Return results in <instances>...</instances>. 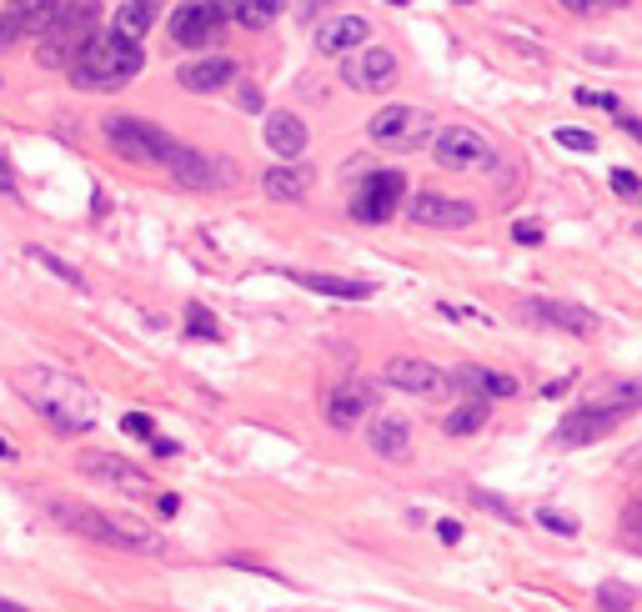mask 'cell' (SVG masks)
Returning <instances> with one entry per match:
<instances>
[{"label": "cell", "instance_id": "5b68a950", "mask_svg": "<svg viewBox=\"0 0 642 612\" xmlns=\"http://www.w3.org/2000/svg\"><path fill=\"white\" fill-rule=\"evenodd\" d=\"M101 131H106V141H111L126 161H141V166H161L166 151L176 146L161 126L136 121V116H101Z\"/></svg>", "mask_w": 642, "mask_h": 612}, {"label": "cell", "instance_id": "f1b7e54d", "mask_svg": "<svg viewBox=\"0 0 642 612\" xmlns=\"http://www.w3.org/2000/svg\"><path fill=\"white\" fill-rule=\"evenodd\" d=\"M632 602H637V592L627 582H602L597 587V607L602 612H632Z\"/></svg>", "mask_w": 642, "mask_h": 612}, {"label": "cell", "instance_id": "7dc6e473", "mask_svg": "<svg viewBox=\"0 0 642 612\" xmlns=\"http://www.w3.org/2000/svg\"><path fill=\"white\" fill-rule=\"evenodd\" d=\"M0 612H26L21 602H0Z\"/></svg>", "mask_w": 642, "mask_h": 612}, {"label": "cell", "instance_id": "7402d4cb", "mask_svg": "<svg viewBox=\"0 0 642 612\" xmlns=\"http://www.w3.org/2000/svg\"><path fill=\"white\" fill-rule=\"evenodd\" d=\"M161 6L166 0H121V11H116V36H126V41H146L151 36V26H161Z\"/></svg>", "mask_w": 642, "mask_h": 612}, {"label": "cell", "instance_id": "484cf974", "mask_svg": "<svg viewBox=\"0 0 642 612\" xmlns=\"http://www.w3.org/2000/svg\"><path fill=\"white\" fill-rule=\"evenodd\" d=\"M261 191H266L271 201H306V191H311V176H306L301 166L281 161V166H271V171L261 176Z\"/></svg>", "mask_w": 642, "mask_h": 612}, {"label": "cell", "instance_id": "6da1fadb", "mask_svg": "<svg viewBox=\"0 0 642 612\" xmlns=\"http://www.w3.org/2000/svg\"><path fill=\"white\" fill-rule=\"evenodd\" d=\"M16 387L56 432L76 437V432L96 427V397H91V387H81V377H71L61 367H26L16 377Z\"/></svg>", "mask_w": 642, "mask_h": 612}, {"label": "cell", "instance_id": "d4e9b609", "mask_svg": "<svg viewBox=\"0 0 642 612\" xmlns=\"http://www.w3.org/2000/svg\"><path fill=\"white\" fill-rule=\"evenodd\" d=\"M447 382H457L467 397H517V382L512 377H502V372H482V367H457Z\"/></svg>", "mask_w": 642, "mask_h": 612}, {"label": "cell", "instance_id": "9a60e30c", "mask_svg": "<svg viewBox=\"0 0 642 612\" xmlns=\"http://www.w3.org/2000/svg\"><path fill=\"white\" fill-rule=\"evenodd\" d=\"M76 467H81L91 482H106V487H121V492H141V487H146V472L131 467L126 457H111V452H81Z\"/></svg>", "mask_w": 642, "mask_h": 612}, {"label": "cell", "instance_id": "2e32d148", "mask_svg": "<svg viewBox=\"0 0 642 612\" xmlns=\"http://www.w3.org/2000/svg\"><path fill=\"white\" fill-rule=\"evenodd\" d=\"M367 41H372V21L367 16H337V21H327L316 31V51L321 56H352Z\"/></svg>", "mask_w": 642, "mask_h": 612}, {"label": "cell", "instance_id": "60d3db41", "mask_svg": "<svg viewBox=\"0 0 642 612\" xmlns=\"http://www.w3.org/2000/svg\"><path fill=\"white\" fill-rule=\"evenodd\" d=\"M156 512H161V517H176V512H181V497H176V492H161V497H156Z\"/></svg>", "mask_w": 642, "mask_h": 612}, {"label": "cell", "instance_id": "7bdbcfd3", "mask_svg": "<svg viewBox=\"0 0 642 612\" xmlns=\"http://www.w3.org/2000/svg\"><path fill=\"white\" fill-rule=\"evenodd\" d=\"M206 6H211V11L221 16V21H231V16H236V6H241V0H206Z\"/></svg>", "mask_w": 642, "mask_h": 612}, {"label": "cell", "instance_id": "e0dca14e", "mask_svg": "<svg viewBox=\"0 0 642 612\" xmlns=\"http://www.w3.org/2000/svg\"><path fill=\"white\" fill-rule=\"evenodd\" d=\"M176 81L186 91H196V96H211V91H221V86L236 81V61L231 56H196V61L176 66Z\"/></svg>", "mask_w": 642, "mask_h": 612}, {"label": "cell", "instance_id": "d590c367", "mask_svg": "<svg viewBox=\"0 0 642 612\" xmlns=\"http://www.w3.org/2000/svg\"><path fill=\"white\" fill-rule=\"evenodd\" d=\"M567 11H577V16H597V11H617L622 0H562Z\"/></svg>", "mask_w": 642, "mask_h": 612}, {"label": "cell", "instance_id": "4fadbf2b", "mask_svg": "<svg viewBox=\"0 0 642 612\" xmlns=\"http://www.w3.org/2000/svg\"><path fill=\"white\" fill-rule=\"evenodd\" d=\"M372 412H377V387H372V382H342V387L327 392V422H332L337 432L362 427Z\"/></svg>", "mask_w": 642, "mask_h": 612}, {"label": "cell", "instance_id": "7a4b0ae2", "mask_svg": "<svg viewBox=\"0 0 642 612\" xmlns=\"http://www.w3.org/2000/svg\"><path fill=\"white\" fill-rule=\"evenodd\" d=\"M141 66H146V56H141L136 41H126V36H116V31H96V36L71 56L66 76H71V86H81V91H121V86H131V81L141 76Z\"/></svg>", "mask_w": 642, "mask_h": 612}, {"label": "cell", "instance_id": "d6a6232c", "mask_svg": "<svg viewBox=\"0 0 642 612\" xmlns=\"http://www.w3.org/2000/svg\"><path fill=\"white\" fill-rule=\"evenodd\" d=\"M557 146H567V151H592L597 141H592V131H577V126H562V131H557Z\"/></svg>", "mask_w": 642, "mask_h": 612}, {"label": "cell", "instance_id": "7c38bea8", "mask_svg": "<svg viewBox=\"0 0 642 612\" xmlns=\"http://www.w3.org/2000/svg\"><path fill=\"white\" fill-rule=\"evenodd\" d=\"M342 81H347L352 91H387V86L397 81V56L382 51V46H362V51L347 56Z\"/></svg>", "mask_w": 642, "mask_h": 612}, {"label": "cell", "instance_id": "ac0fdd59", "mask_svg": "<svg viewBox=\"0 0 642 612\" xmlns=\"http://www.w3.org/2000/svg\"><path fill=\"white\" fill-rule=\"evenodd\" d=\"M387 387L412 392V397H432V392L447 387V377H442L432 362H422V357H392V362H387Z\"/></svg>", "mask_w": 642, "mask_h": 612}, {"label": "cell", "instance_id": "b9f144b4", "mask_svg": "<svg viewBox=\"0 0 642 612\" xmlns=\"http://www.w3.org/2000/svg\"><path fill=\"white\" fill-rule=\"evenodd\" d=\"M21 36H16V26H11V16L6 11H0V51H6V46H16Z\"/></svg>", "mask_w": 642, "mask_h": 612}, {"label": "cell", "instance_id": "ab89813d", "mask_svg": "<svg viewBox=\"0 0 642 612\" xmlns=\"http://www.w3.org/2000/svg\"><path fill=\"white\" fill-rule=\"evenodd\" d=\"M512 236H517V241H542V221H517Z\"/></svg>", "mask_w": 642, "mask_h": 612}, {"label": "cell", "instance_id": "8fae6325", "mask_svg": "<svg viewBox=\"0 0 642 612\" xmlns=\"http://www.w3.org/2000/svg\"><path fill=\"white\" fill-rule=\"evenodd\" d=\"M522 312L537 322V327H552V332H572V337H592L602 322L597 312H587V306H572V301H542V296H527Z\"/></svg>", "mask_w": 642, "mask_h": 612}, {"label": "cell", "instance_id": "8992f818", "mask_svg": "<svg viewBox=\"0 0 642 612\" xmlns=\"http://www.w3.org/2000/svg\"><path fill=\"white\" fill-rule=\"evenodd\" d=\"M427 146H432L437 166H447V171H482V166L497 161L492 141L482 131H472V126H442V131H432Z\"/></svg>", "mask_w": 642, "mask_h": 612}, {"label": "cell", "instance_id": "bcb514c9", "mask_svg": "<svg viewBox=\"0 0 642 612\" xmlns=\"http://www.w3.org/2000/svg\"><path fill=\"white\" fill-rule=\"evenodd\" d=\"M0 457H16V447H11L6 437H0Z\"/></svg>", "mask_w": 642, "mask_h": 612}, {"label": "cell", "instance_id": "8d00e7d4", "mask_svg": "<svg viewBox=\"0 0 642 612\" xmlns=\"http://www.w3.org/2000/svg\"><path fill=\"white\" fill-rule=\"evenodd\" d=\"M577 106H592V111H617V96H607V91H577Z\"/></svg>", "mask_w": 642, "mask_h": 612}, {"label": "cell", "instance_id": "74e56055", "mask_svg": "<svg viewBox=\"0 0 642 612\" xmlns=\"http://www.w3.org/2000/svg\"><path fill=\"white\" fill-rule=\"evenodd\" d=\"M537 522H542V527H552V532H562V537H572V532H577V522H572V517H557L552 507H542V512H537Z\"/></svg>", "mask_w": 642, "mask_h": 612}, {"label": "cell", "instance_id": "ffe728a7", "mask_svg": "<svg viewBox=\"0 0 642 612\" xmlns=\"http://www.w3.org/2000/svg\"><path fill=\"white\" fill-rule=\"evenodd\" d=\"M111 522V547H126V552H146V557H161L166 552V537H156L146 522L126 517V512H106Z\"/></svg>", "mask_w": 642, "mask_h": 612}, {"label": "cell", "instance_id": "ba28073f", "mask_svg": "<svg viewBox=\"0 0 642 612\" xmlns=\"http://www.w3.org/2000/svg\"><path fill=\"white\" fill-rule=\"evenodd\" d=\"M181 186H191V191H221V186H231V166L226 161H211V156H201L196 146H171L166 151V161H161Z\"/></svg>", "mask_w": 642, "mask_h": 612}, {"label": "cell", "instance_id": "ee69618b", "mask_svg": "<svg viewBox=\"0 0 642 612\" xmlns=\"http://www.w3.org/2000/svg\"><path fill=\"white\" fill-rule=\"evenodd\" d=\"M437 537H442V542H462V527H457V522H437Z\"/></svg>", "mask_w": 642, "mask_h": 612}, {"label": "cell", "instance_id": "4316f807", "mask_svg": "<svg viewBox=\"0 0 642 612\" xmlns=\"http://www.w3.org/2000/svg\"><path fill=\"white\" fill-rule=\"evenodd\" d=\"M276 16H281V0H241L231 21H236V26H246V31H266Z\"/></svg>", "mask_w": 642, "mask_h": 612}, {"label": "cell", "instance_id": "e575fe53", "mask_svg": "<svg viewBox=\"0 0 642 612\" xmlns=\"http://www.w3.org/2000/svg\"><path fill=\"white\" fill-rule=\"evenodd\" d=\"M612 191H617L622 201H632V196L642 191V181H637V176H632L627 166H617V171H612Z\"/></svg>", "mask_w": 642, "mask_h": 612}, {"label": "cell", "instance_id": "f35d334b", "mask_svg": "<svg viewBox=\"0 0 642 612\" xmlns=\"http://www.w3.org/2000/svg\"><path fill=\"white\" fill-rule=\"evenodd\" d=\"M236 106H241V111H251V116H256V111H261V91H256V86H251V81H241V86H236Z\"/></svg>", "mask_w": 642, "mask_h": 612}, {"label": "cell", "instance_id": "cb8c5ba5", "mask_svg": "<svg viewBox=\"0 0 642 612\" xmlns=\"http://www.w3.org/2000/svg\"><path fill=\"white\" fill-rule=\"evenodd\" d=\"M296 286L316 291V296H342V301H367L377 286L372 281H347V276H321V271H291Z\"/></svg>", "mask_w": 642, "mask_h": 612}, {"label": "cell", "instance_id": "603a6c76", "mask_svg": "<svg viewBox=\"0 0 642 612\" xmlns=\"http://www.w3.org/2000/svg\"><path fill=\"white\" fill-rule=\"evenodd\" d=\"M61 11V0H11L6 6V16H11V26H16V36H31V41H41L46 36V26H51V16Z\"/></svg>", "mask_w": 642, "mask_h": 612}, {"label": "cell", "instance_id": "83f0119b", "mask_svg": "<svg viewBox=\"0 0 642 612\" xmlns=\"http://www.w3.org/2000/svg\"><path fill=\"white\" fill-rule=\"evenodd\" d=\"M487 427V402L482 397H472L467 407H457L452 417H447V432L452 437H472V432H482Z\"/></svg>", "mask_w": 642, "mask_h": 612}, {"label": "cell", "instance_id": "f546056e", "mask_svg": "<svg viewBox=\"0 0 642 612\" xmlns=\"http://www.w3.org/2000/svg\"><path fill=\"white\" fill-rule=\"evenodd\" d=\"M31 261H41V266H46L51 276H61L66 286H81V291H86V281H81V271H71V266H66V261H61L56 251H41V246H31Z\"/></svg>", "mask_w": 642, "mask_h": 612}, {"label": "cell", "instance_id": "30bf717a", "mask_svg": "<svg viewBox=\"0 0 642 612\" xmlns=\"http://www.w3.org/2000/svg\"><path fill=\"white\" fill-rule=\"evenodd\" d=\"M171 41L186 51H206L221 41V16L206 6V0H186V6L171 11Z\"/></svg>", "mask_w": 642, "mask_h": 612}, {"label": "cell", "instance_id": "4dcf8cb0", "mask_svg": "<svg viewBox=\"0 0 642 612\" xmlns=\"http://www.w3.org/2000/svg\"><path fill=\"white\" fill-rule=\"evenodd\" d=\"M186 332L191 337H221V322L206 312V306H191V312H186Z\"/></svg>", "mask_w": 642, "mask_h": 612}, {"label": "cell", "instance_id": "d6986e66", "mask_svg": "<svg viewBox=\"0 0 642 612\" xmlns=\"http://www.w3.org/2000/svg\"><path fill=\"white\" fill-rule=\"evenodd\" d=\"M266 146H271L281 161H296V156L311 146V131H306V121H301V116H291V111H271V116H266Z\"/></svg>", "mask_w": 642, "mask_h": 612}, {"label": "cell", "instance_id": "9c48e42d", "mask_svg": "<svg viewBox=\"0 0 642 612\" xmlns=\"http://www.w3.org/2000/svg\"><path fill=\"white\" fill-rule=\"evenodd\" d=\"M407 221L412 226H442V231H462L477 221V211L457 196H442V191H412L407 196Z\"/></svg>", "mask_w": 642, "mask_h": 612}, {"label": "cell", "instance_id": "44dd1931", "mask_svg": "<svg viewBox=\"0 0 642 612\" xmlns=\"http://www.w3.org/2000/svg\"><path fill=\"white\" fill-rule=\"evenodd\" d=\"M367 442H372V452L387 457V462H407V457H412V427H407L402 417H377V422L367 427Z\"/></svg>", "mask_w": 642, "mask_h": 612}, {"label": "cell", "instance_id": "3957f363", "mask_svg": "<svg viewBox=\"0 0 642 612\" xmlns=\"http://www.w3.org/2000/svg\"><path fill=\"white\" fill-rule=\"evenodd\" d=\"M96 21H101V0H61V11L51 16V26H46V36L36 41V56H41V66H56V71H66L71 66V56L96 36Z\"/></svg>", "mask_w": 642, "mask_h": 612}, {"label": "cell", "instance_id": "1f68e13d", "mask_svg": "<svg viewBox=\"0 0 642 612\" xmlns=\"http://www.w3.org/2000/svg\"><path fill=\"white\" fill-rule=\"evenodd\" d=\"M121 432H126V437H141V442H151V437H156V422H151L146 412H126V417H121Z\"/></svg>", "mask_w": 642, "mask_h": 612}, {"label": "cell", "instance_id": "836d02e7", "mask_svg": "<svg viewBox=\"0 0 642 612\" xmlns=\"http://www.w3.org/2000/svg\"><path fill=\"white\" fill-rule=\"evenodd\" d=\"M472 502H477V507H487V512H492V517H502V522H517V512H512V507H507L502 497H492V492H482V487L472 492Z\"/></svg>", "mask_w": 642, "mask_h": 612}, {"label": "cell", "instance_id": "5bb4252c", "mask_svg": "<svg viewBox=\"0 0 642 612\" xmlns=\"http://www.w3.org/2000/svg\"><path fill=\"white\" fill-rule=\"evenodd\" d=\"M622 422V412L617 407H582V412H572L562 427H557V447H587V442H602V437H612V427Z\"/></svg>", "mask_w": 642, "mask_h": 612}, {"label": "cell", "instance_id": "f6af8a7d", "mask_svg": "<svg viewBox=\"0 0 642 612\" xmlns=\"http://www.w3.org/2000/svg\"><path fill=\"white\" fill-rule=\"evenodd\" d=\"M0 191L16 196V176H11V166H6V161H0Z\"/></svg>", "mask_w": 642, "mask_h": 612}, {"label": "cell", "instance_id": "277c9868", "mask_svg": "<svg viewBox=\"0 0 642 612\" xmlns=\"http://www.w3.org/2000/svg\"><path fill=\"white\" fill-rule=\"evenodd\" d=\"M432 131H437L432 111L407 106V101H402V106H382V111L372 116V126H367L372 146H382V151H417V146L432 141Z\"/></svg>", "mask_w": 642, "mask_h": 612}, {"label": "cell", "instance_id": "52a82bcc", "mask_svg": "<svg viewBox=\"0 0 642 612\" xmlns=\"http://www.w3.org/2000/svg\"><path fill=\"white\" fill-rule=\"evenodd\" d=\"M402 191H407V176L377 171V176H367V186L352 196V216H357L362 226H382V221H392V216L402 211Z\"/></svg>", "mask_w": 642, "mask_h": 612}]
</instances>
